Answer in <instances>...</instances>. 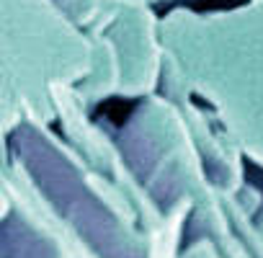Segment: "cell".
<instances>
[{
    "label": "cell",
    "mask_w": 263,
    "mask_h": 258,
    "mask_svg": "<svg viewBox=\"0 0 263 258\" xmlns=\"http://www.w3.org/2000/svg\"><path fill=\"white\" fill-rule=\"evenodd\" d=\"M135 106H137V101H126V98H111V101H103L98 108H96V119H106V121H111V124H116V126H121L124 121H126V116L135 111Z\"/></svg>",
    "instance_id": "cell-1"
},
{
    "label": "cell",
    "mask_w": 263,
    "mask_h": 258,
    "mask_svg": "<svg viewBox=\"0 0 263 258\" xmlns=\"http://www.w3.org/2000/svg\"><path fill=\"white\" fill-rule=\"evenodd\" d=\"M245 0H178V6H189L194 11H209V8H232L242 6Z\"/></svg>",
    "instance_id": "cell-2"
}]
</instances>
